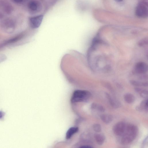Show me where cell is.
Listing matches in <instances>:
<instances>
[{"label":"cell","instance_id":"cell-1","mask_svg":"<svg viewBox=\"0 0 148 148\" xmlns=\"http://www.w3.org/2000/svg\"><path fill=\"white\" fill-rule=\"evenodd\" d=\"M138 129L135 125L132 124L127 125L125 131L121 140V143L123 145L131 143L136 139Z\"/></svg>","mask_w":148,"mask_h":148},{"label":"cell","instance_id":"cell-2","mask_svg":"<svg viewBox=\"0 0 148 148\" xmlns=\"http://www.w3.org/2000/svg\"><path fill=\"white\" fill-rule=\"evenodd\" d=\"M91 94L87 90H78L74 91L71 98L72 103L87 101L91 96Z\"/></svg>","mask_w":148,"mask_h":148},{"label":"cell","instance_id":"cell-3","mask_svg":"<svg viewBox=\"0 0 148 148\" xmlns=\"http://www.w3.org/2000/svg\"><path fill=\"white\" fill-rule=\"evenodd\" d=\"M148 3L142 1L138 3L135 9V14L139 18H145L148 16Z\"/></svg>","mask_w":148,"mask_h":148},{"label":"cell","instance_id":"cell-4","mask_svg":"<svg viewBox=\"0 0 148 148\" xmlns=\"http://www.w3.org/2000/svg\"><path fill=\"white\" fill-rule=\"evenodd\" d=\"M127 125L123 122L117 123L113 127V130L114 134L118 136H122L125 131Z\"/></svg>","mask_w":148,"mask_h":148},{"label":"cell","instance_id":"cell-5","mask_svg":"<svg viewBox=\"0 0 148 148\" xmlns=\"http://www.w3.org/2000/svg\"><path fill=\"white\" fill-rule=\"evenodd\" d=\"M43 19V15H39L31 17L30 19L31 27L33 28H38L41 25Z\"/></svg>","mask_w":148,"mask_h":148},{"label":"cell","instance_id":"cell-6","mask_svg":"<svg viewBox=\"0 0 148 148\" xmlns=\"http://www.w3.org/2000/svg\"><path fill=\"white\" fill-rule=\"evenodd\" d=\"M0 9L8 14L11 13L13 10L12 6L7 0H0Z\"/></svg>","mask_w":148,"mask_h":148},{"label":"cell","instance_id":"cell-7","mask_svg":"<svg viewBox=\"0 0 148 148\" xmlns=\"http://www.w3.org/2000/svg\"><path fill=\"white\" fill-rule=\"evenodd\" d=\"M28 7L32 12H38L42 9L41 3L36 0H32L28 4Z\"/></svg>","mask_w":148,"mask_h":148},{"label":"cell","instance_id":"cell-8","mask_svg":"<svg viewBox=\"0 0 148 148\" xmlns=\"http://www.w3.org/2000/svg\"><path fill=\"white\" fill-rule=\"evenodd\" d=\"M105 95L110 104L113 107L118 108L120 106L121 104L120 102L109 94L106 93Z\"/></svg>","mask_w":148,"mask_h":148},{"label":"cell","instance_id":"cell-9","mask_svg":"<svg viewBox=\"0 0 148 148\" xmlns=\"http://www.w3.org/2000/svg\"><path fill=\"white\" fill-rule=\"evenodd\" d=\"M95 139L98 144L102 145L104 143L106 137L103 134L101 133H97L94 136Z\"/></svg>","mask_w":148,"mask_h":148},{"label":"cell","instance_id":"cell-10","mask_svg":"<svg viewBox=\"0 0 148 148\" xmlns=\"http://www.w3.org/2000/svg\"><path fill=\"white\" fill-rule=\"evenodd\" d=\"M148 100L145 99L142 101L140 105L136 107L137 110L139 111H148Z\"/></svg>","mask_w":148,"mask_h":148},{"label":"cell","instance_id":"cell-11","mask_svg":"<svg viewBox=\"0 0 148 148\" xmlns=\"http://www.w3.org/2000/svg\"><path fill=\"white\" fill-rule=\"evenodd\" d=\"M79 129L78 127H72L69 128L67 131L66 135V138L67 139H70L72 136L79 131Z\"/></svg>","mask_w":148,"mask_h":148},{"label":"cell","instance_id":"cell-12","mask_svg":"<svg viewBox=\"0 0 148 148\" xmlns=\"http://www.w3.org/2000/svg\"><path fill=\"white\" fill-rule=\"evenodd\" d=\"M102 121L106 124H108L113 121V118L112 116L108 114H104L100 116Z\"/></svg>","mask_w":148,"mask_h":148},{"label":"cell","instance_id":"cell-13","mask_svg":"<svg viewBox=\"0 0 148 148\" xmlns=\"http://www.w3.org/2000/svg\"><path fill=\"white\" fill-rule=\"evenodd\" d=\"M2 26L6 28H13L14 27V23L12 20L7 19L4 20L2 22Z\"/></svg>","mask_w":148,"mask_h":148},{"label":"cell","instance_id":"cell-14","mask_svg":"<svg viewBox=\"0 0 148 148\" xmlns=\"http://www.w3.org/2000/svg\"><path fill=\"white\" fill-rule=\"evenodd\" d=\"M124 98L125 102L129 104L133 103L135 100V97L132 94L128 93L125 94L124 96Z\"/></svg>","mask_w":148,"mask_h":148},{"label":"cell","instance_id":"cell-15","mask_svg":"<svg viewBox=\"0 0 148 148\" xmlns=\"http://www.w3.org/2000/svg\"><path fill=\"white\" fill-rule=\"evenodd\" d=\"M91 108L92 109L101 113H103L105 111V109L102 106L96 103L92 104Z\"/></svg>","mask_w":148,"mask_h":148},{"label":"cell","instance_id":"cell-16","mask_svg":"<svg viewBox=\"0 0 148 148\" xmlns=\"http://www.w3.org/2000/svg\"><path fill=\"white\" fill-rule=\"evenodd\" d=\"M135 90L139 94L142 98L145 99H147L148 94L147 91L139 88H137Z\"/></svg>","mask_w":148,"mask_h":148},{"label":"cell","instance_id":"cell-17","mask_svg":"<svg viewBox=\"0 0 148 148\" xmlns=\"http://www.w3.org/2000/svg\"><path fill=\"white\" fill-rule=\"evenodd\" d=\"M146 65L143 63H140L138 64L136 68L138 71L140 72H144L146 69Z\"/></svg>","mask_w":148,"mask_h":148},{"label":"cell","instance_id":"cell-18","mask_svg":"<svg viewBox=\"0 0 148 148\" xmlns=\"http://www.w3.org/2000/svg\"><path fill=\"white\" fill-rule=\"evenodd\" d=\"M93 128L94 131L97 133L100 132L102 130L100 125L98 124H94L93 125Z\"/></svg>","mask_w":148,"mask_h":148},{"label":"cell","instance_id":"cell-19","mask_svg":"<svg viewBox=\"0 0 148 148\" xmlns=\"http://www.w3.org/2000/svg\"><path fill=\"white\" fill-rule=\"evenodd\" d=\"M15 3L17 4H22L25 2L27 0H12Z\"/></svg>","mask_w":148,"mask_h":148},{"label":"cell","instance_id":"cell-20","mask_svg":"<svg viewBox=\"0 0 148 148\" xmlns=\"http://www.w3.org/2000/svg\"><path fill=\"white\" fill-rule=\"evenodd\" d=\"M5 113L2 112V111H0V119L2 118L5 116Z\"/></svg>","mask_w":148,"mask_h":148},{"label":"cell","instance_id":"cell-21","mask_svg":"<svg viewBox=\"0 0 148 148\" xmlns=\"http://www.w3.org/2000/svg\"><path fill=\"white\" fill-rule=\"evenodd\" d=\"M81 148H92L93 147L90 146V145H83L81 147Z\"/></svg>","mask_w":148,"mask_h":148},{"label":"cell","instance_id":"cell-22","mask_svg":"<svg viewBox=\"0 0 148 148\" xmlns=\"http://www.w3.org/2000/svg\"><path fill=\"white\" fill-rule=\"evenodd\" d=\"M114 1L117 3H121L122 2L123 0H114Z\"/></svg>","mask_w":148,"mask_h":148}]
</instances>
